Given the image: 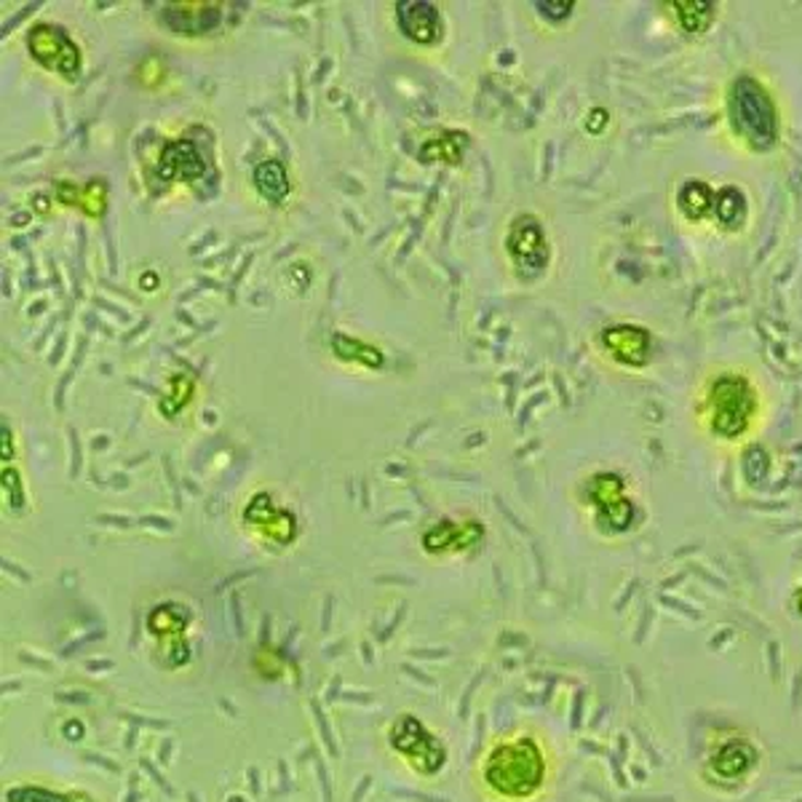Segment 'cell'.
Masks as SVG:
<instances>
[{"instance_id": "cell-1", "label": "cell", "mask_w": 802, "mask_h": 802, "mask_svg": "<svg viewBox=\"0 0 802 802\" xmlns=\"http://www.w3.org/2000/svg\"><path fill=\"white\" fill-rule=\"evenodd\" d=\"M554 759L551 744L540 730L516 728L492 741L479 770L492 800L538 802L554 787Z\"/></svg>"}, {"instance_id": "cell-2", "label": "cell", "mask_w": 802, "mask_h": 802, "mask_svg": "<svg viewBox=\"0 0 802 802\" xmlns=\"http://www.w3.org/2000/svg\"><path fill=\"white\" fill-rule=\"evenodd\" d=\"M765 768L763 741L741 725H720L706 733L698 757V783L717 798L746 792Z\"/></svg>"}, {"instance_id": "cell-3", "label": "cell", "mask_w": 802, "mask_h": 802, "mask_svg": "<svg viewBox=\"0 0 802 802\" xmlns=\"http://www.w3.org/2000/svg\"><path fill=\"white\" fill-rule=\"evenodd\" d=\"M728 118L733 134L754 153H768L778 145L781 123L768 86L754 75H739L728 88Z\"/></svg>"}, {"instance_id": "cell-4", "label": "cell", "mask_w": 802, "mask_h": 802, "mask_svg": "<svg viewBox=\"0 0 802 802\" xmlns=\"http://www.w3.org/2000/svg\"><path fill=\"white\" fill-rule=\"evenodd\" d=\"M759 399L754 385L744 374L725 372L709 385L706 394V412H709V428L715 436L733 442L741 439L752 428L757 418Z\"/></svg>"}, {"instance_id": "cell-5", "label": "cell", "mask_w": 802, "mask_h": 802, "mask_svg": "<svg viewBox=\"0 0 802 802\" xmlns=\"http://www.w3.org/2000/svg\"><path fill=\"white\" fill-rule=\"evenodd\" d=\"M588 503H591L594 522L605 535H623L637 522V503L629 495L623 477L613 471H599L586 484Z\"/></svg>"}, {"instance_id": "cell-6", "label": "cell", "mask_w": 802, "mask_h": 802, "mask_svg": "<svg viewBox=\"0 0 802 802\" xmlns=\"http://www.w3.org/2000/svg\"><path fill=\"white\" fill-rule=\"evenodd\" d=\"M27 49L35 62L64 81H79L83 73V51L73 35L53 22H40L27 33Z\"/></svg>"}, {"instance_id": "cell-7", "label": "cell", "mask_w": 802, "mask_h": 802, "mask_svg": "<svg viewBox=\"0 0 802 802\" xmlns=\"http://www.w3.org/2000/svg\"><path fill=\"white\" fill-rule=\"evenodd\" d=\"M506 252L522 278H538L551 263V243L535 214H516L506 230Z\"/></svg>"}, {"instance_id": "cell-8", "label": "cell", "mask_w": 802, "mask_h": 802, "mask_svg": "<svg viewBox=\"0 0 802 802\" xmlns=\"http://www.w3.org/2000/svg\"><path fill=\"white\" fill-rule=\"evenodd\" d=\"M160 25L171 35L182 38H199L210 35L225 22V3L212 0H185V3H164L158 14Z\"/></svg>"}, {"instance_id": "cell-9", "label": "cell", "mask_w": 802, "mask_h": 802, "mask_svg": "<svg viewBox=\"0 0 802 802\" xmlns=\"http://www.w3.org/2000/svg\"><path fill=\"white\" fill-rule=\"evenodd\" d=\"M396 27L404 38L418 46H436L444 38V16L431 0H399Z\"/></svg>"}, {"instance_id": "cell-10", "label": "cell", "mask_w": 802, "mask_h": 802, "mask_svg": "<svg viewBox=\"0 0 802 802\" xmlns=\"http://www.w3.org/2000/svg\"><path fill=\"white\" fill-rule=\"evenodd\" d=\"M602 348L623 367H645L653 354V335L645 326L637 324H615L608 326L599 337Z\"/></svg>"}, {"instance_id": "cell-11", "label": "cell", "mask_w": 802, "mask_h": 802, "mask_svg": "<svg viewBox=\"0 0 802 802\" xmlns=\"http://www.w3.org/2000/svg\"><path fill=\"white\" fill-rule=\"evenodd\" d=\"M156 171L164 182H199L204 177L206 164L190 140H169L160 147Z\"/></svg>"}, {"instance_id": "cell-12", "label": "cell", "mask_w": 802, "mask_h": 802, "mask_svg": "<svg viewBox=\"0 0 802 802\" xmlns=\"http://www.w3.org/2000/svg\"><path fill=\"white\" fill-rule=\"evenodd\" d=\"M243 516H247L249 525L258 527V530H263L267 538L278 540V543H287V540H292L297 532L295 516L289 514L287 508H278L267 492H258V495L249 501Z\"/></svg>"}, {"instance_id": "cell-13", "label": "cell", "mask_w": 802, "mask_h": 802, "mask_svg": "<svg viewBox=\"0 0 802 802\" xmlns=\"http://www.w3.org/2000/svg\"><path fill=\"white\" fill-rule=\"evenodd\" d=\"M484 535L479 522H442L423 535V546L428 554H447V551H463L474 546Z\"/></svg>"}, {"instance_id": "cell-14", "label": "cell", "mask_w": 802, "mask_h": 802, "mask_svg": "<svg viewBox=\"0 0 802 802\" xmlns=\"http://www.w3.org/2000/svg\"><path fill=\"white\" fill-rule=\"evenodd\" d=\"M468 134L460 129H442V132L428 134L423 142L418 145V158L423 164H444V166H457L466 156L468 147Z\"/></svg>"}, {"instance_id": "cell-15", "label": "cell", "mask_w": 802, "mask_h": 802, "mask_svg": "<svg viewBox=\"0 0 802 802\" xmlns=\"http://www.w3.org/2000/svg\"><path fill=\"white\" fill-rule=\"evenodd\" d=\"M330 343H332V354H335L340 361H346V364L367 367V370H380L385 361L383 350H380L378 346L361 340V337H350L346 335V332H335Z\"/></svg>"}, {"instance_id": "cell-16", "label": "cell", "mask_w": 802, "mask_h": 802, "mask_svg": "<svg viewBox=\"0 0 802 802\" xmlns=\"http://www.w3.org/2000/svg\"><path fill=\"white\" fill-rule=\"evenodd\" d=\"M252 182L254 188H258V193L263 195L265 201H271V204H284L289 190H292V185H289L287 166H284L278 158L260 160L252 171Z\"/></svg>"}, {"instance_id": "cell-17", "label": "cell", "mask_w": 802, "mask_h": 802, "mask_svg": "<svg viewBox=\"0 0 802 802\" xmlns=\"http://www.w3.org/2000/svg\"><path fill=\"white\" fill-rule=\"evenodd\" d=\"M715 190L706 185L704 180H687L677 193V210L691 223H701L715 212Z\"/></svg>"}, {"instance_id": "cell-18", "label": "cell", "mask_w": 802, "mask_h": 802, "mask_svg": "<svg viewBox=\"0 0 802 802\" xmlns=\"http://www.w3.org/2000/svg\"><path fill=\"white\" fill-rule=\"evenodd\" d=\"M195 396V380L190 378L188 372H175L169 374L164 385V394L158 399V412L164 415L166 420H175L182 409L193 402Z\"/></svg>"}, {"instance_id": "cell-19", "label": "cell", "mask_w": 802, "mask_h": 802, "mask_svg": "<svg viewBox=\"0 0 802 802\" xmlns=\"http://www.w3.org/2000/svg\"><path fill=\"white\" fill-rule=\"evenodd\" d=\"M674 9L677 25L685 35H701L711 27L717 16V3H704V0H685V3H671Z\"/></svg>"}, {"instance_id": "cell-20", "label": "cell", "mask_w": 802, "mask_h": 802, "mask_svg": "<svg viewBox=\"0 0 802 802\" xmlns=\"http://www.w3.org/2000/svg\"><path fill=\"white\" fill-rule=\"evenodd\" d=\"M715 217L722 228L739 230L746 223V195L735 185H725L715 195Z\"/></svg>"}, {"instance_id": "cell-21", "label": "cell", "mask_w": 802, "mask_h": 802, "mask_svg": "<svg viewBox=\"0 0 802 802\" xmlns=\"http://www.w3.org/2000/svg\"><path fill=\"white\" fill-rule=\"evenodd\" d=\"M79 210L86 214V217H94V219L103 217L107 210V185L103 180H92L88 185H83Z\"/></svg>"}, {"instance_id": "cell-22", "label": "cell", "mask_w": 802, "mask_h": 802, "mask_svg": "<svg viewBox=\"0 0 802 802\" xmlns=\"http://www.w3.org/2000/svg\"><path fill=\"white\" fill-rule=\"evenodd\" d=\"M81 193H83V185H75V182H70V180L53 182V195H57V201L62 206H75V210H79Z\"/></svg>"}, {"instance_id": "cell-23", "label": "cell", "mask_w": 802, "mask_h": 802, "mask_svg": "<svg viewBox=\"0 0 802 802\" xmlns=\"http://www.w3.org/2000/svg\"><path fill=\"white\" fill-rule=\"evenodd\" d=\"M535 9H538L540 16H546L549 22H564L570 20V14H573L575 3H567V0H562V3H535Z\"/></svg>"}, {"instance_id": "cell-24", "label": "cell", "mask_w": 802, "mask_h": 802, "mask_svg": "<svg viewBox=\"0 0 802 802\" xmlns=\"http://www.w3.org/2000/svg\"><path fill=\"white\" fill-rule=\"evenodd\" d=\"M591 118H597V121H594L591 127H588V132H594V134L602 132V127H605V123H608V112H605L602 107H597V110H591Z\"/></svg>"}, {"instance_id": "cell-25", "label": "cell", "mask_w": 802, "mask_h": 802, "mask_svg": "<svg viewBox=\"0 0 802 802\" xmlns=\"http://www.w3.org/2000/svg\"><path fill=\"white\" fill-rule=\"evenodd\" d=\"M792 610H794V615L802 618V584L794 588V594H792Z\"/></svg>"}]
</instances>
